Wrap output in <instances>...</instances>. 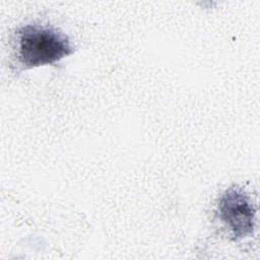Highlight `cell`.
Returning <instances> with one entry per match:
<instances>
[{
    "instance_id": "7a4b0ae2",
    "label": "cell",
    "mask_w": 260,
    "mask_h": 260,
    "mask_svg": "<svg viewBox=\"0 0 260 260\" xmlns=\"http://www.w3.org/2000/svg\"><path fill=\"white\" fill-rule=\"evenodd\" d=\"M217 211L219 219L234 241L253 234L256 223V210L250 197L241 189L231 187L220 196Z\"/></svg>"
},
{
    "instance_id": "6da1fadb",
    "label": "cell",
    "mask_w": 260,
    "mask_h": 260,
    "mask_svg": "<svg viewBox=\"0 0 260 260\" xmlns=\"http://www.w3.org/2000/svg\"><path fill=\"white\" fill-rule=\"evenodd\" d=\"M15 41L17 61L23 69L54 64L73 53L68 37L48 25H23Z\"/></svg>"
}]
</instances>
